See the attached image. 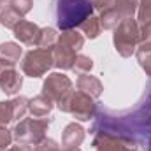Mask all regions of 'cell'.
I'll list each match as a JSON object with an SVG mask.
<instances>
[{"mask_svg": "<svg viewBox=\"0 0 151 151\" xmlns=\"http://www.w3.org/2000/svg\"><path fill=\"white\" fill-rule=\"evenodd\" d=\"M7 151H35V148L30 146V144H16V146L9 148Z\"/></svg>", "mask_w": 151, "mask_h": 151, "instance_id": "obj_29", "label": "cell"}, {"mask_svg": "<svg viewBox=\"0 0 151 151\" xmlns=\"http://www.w3.org/2000/svg\"><path fill=\"white\" fill-rule=\"evenodd\" d=\"M79 28H81V32L84 34V37H88V39H97L100 35V32H102L100 19H99V16H95V14H91L90 18H86V19L79 25Z\"/></svg>", "mask_w": 151, "mask_h": 151, "instance_id": "obj_19", "label": "cell"}, {"mask_svg": "<svg viewBox=\"0 0 151 151\" xmlns=\"http://www.w3.org/2000/svg\"><path fill=\"white\" fill-rule=\"evenodd\" d=\"M0 151H2V150H0Z\"/></svg>", "mask_w": 151, "mask_h": 151, "instance_id": "obj_35", "label": "cell"}, {"mask_svg": "<svg viewBox=\"0 0 151 151\" xmlns=\"http://www.w3.org/2000/svg\"><path fill=\"white\" fill-rule=\"evenodd\" d=\"M139 37H141V34H139L137 19H134V18L123 19L114 28L113 34V44L116 53L123 58H130L139 46Z\"/></svg>", "mask_w": 151, "mask_h": 151, "instance_id": "obj_2", "label": "cell"}, {"mask_svg": "<svg viewBox=\"0 0 151 151\" xmlns=\"http://www.w3.org/2000/svg\"><path fill=\"white\" fill-rule=\"evenodd\" d=\"M51 55H53V67L62 69V70H70L77 56L74 49H70L69 46L62 42H56V46L51 49Z\"/></svg>", "mask_w": 151, "mask_h": 151, "instance_id": "obj_9", "label": "cell"}, {"mask_svg": "<svg viewBox=\"0 0 151 151\" xmlns=\"http://www.w3.org/2000/svg\"><path fill=\"white\" fill-rule=\"evenodd\" d=\"M77 90L79 91H84L86 95L93 97V99H99L104 91V84L99 77L91 74H81L77 79Z\"/></svg>", "mask_w": 151, "mask_h": 151, "instance_id": "obj_12", "label": "cell"}, {"mask_svg": "<svg viewBox=\"0 0 151 151\" xmlns=\"http://www.w3.org/2000/svg\"><path fill=\"white\" fill-rule=\"evenodd\" d=\"M144 151H151V139L148 141V144L144 146Z\"/></svg>", "mask_w": 151, "mask_h": 151, "instance_id": "obj_30", "label": "cell"}, {"mask_svg": "<svg viewBox=\"0 0 151 151\" xmlns=\"http://www.w3.org/2000/svg\"><path fill=\"white\" fill-rule=\"evenodd\" d=\"M25 18H23V14H19L14 7H11V5H5V7H2L0 9V25H4L5 28H12L14 30V27L19 23V21H23Z\"/></svg>", "mask_w": 151, "mask_h": 151, "instance_id": "obj_17", "label": "cell"}, {"mask_svg": "<svg viewBox=\"0 0 151 151\" xmlns=\"http://www.w3.org/2000/svg\"><path fill=\"white\" fill-rule=\"evenodd\" d=\"M11 121H14L12 104H11V100H2L0 102V128H7V125Z\"/></svg>", "mask_w": 151, "mask_h": 151, "instance_id": "obj_23", "label": "cell"}, {"mask_svg": "<svg viewBox=\"0 0 151 151\" xmlns=\"http://www.w3.org/2000/svg\"><path fill=\"white\" fill-rule=\"evenodd\" d=\"M63 151H81V150L79 148H65Z\"/></svg>", "mask_w": 151, "mask_h": 151, "instance_id": "obj_31", "label": "cell"}, {"mask_svg": "<svg viewBox=\"0 0 151 151\" xmlns=\"http://www.w3.org/2000/svg\"><path fill=\"white\" fill-rule=\"evenodd\" d=\"M58 109L62 113L72 114L79 121H90L97 114V102L93 97L77 90V91H72L63 102L58 104Z\"/></svg>", "mask_w": 151, "mask_h": 151, "instance_id": "obj_4", "label": "cell"}, {"mask_svg": "<svg viewBox=\"0 0 151 151\" xmlns=\"http://www.w3.org/2000/svg\"><path fill=\"white\" fill-rule=\"evenodd\" d=\"M58 42L69 46L70 49H74L76 53H77V51H81V47L84 46V35L79 34L76 28H72V30H63V32L58 35Z\"/></svg>", "mask_w": 151, "mask_h": 151, "instance_id": "obj_15", "label": "cell"}, {"mask_svg": "<svg viewBox=\"0 0 151 151\" xmlns=\"http://www.w3.org/2000/svg\"><path fill=\"white\" fill-rule=\"evenodd\" d=\"M21 53H23V49L16 42H2L0 44V62H4V63L16 65L21 58Z\"/></svg>", "mask_w": 151, "mask_h": 151, "instance_id": "obj_14", "label": "cell"}, {"mask_svg": "<svg viewBox=\"0 0 151 151\" xmlns=\"http://www.w3.org/2000/svg\"><path fill=\"white\" fill-rule=\"evenodd\" d=\"M5 2H9V0H0V9H2V5H4Z\"/></svg>", "mask_w": 151, "mask_h": 151, "instance_id": "obj_32", "label": "cell"}, {"mask_svg": "<svg viewBox=\"0 0 151 151\" xmlns=\"http://www.w3.org/2000/svg\"><path fill=\"white\" fill-rule=\"evenodd\" d=\"M23 86V76L16 70V65L0 62V90L5 95H16Z\"/></svg>", "mask_w": 151, "mask_h": 151, "instance_id": "obj_8", "label": "cell"}, {"mask_svg": "<svg viewBox=\"0 0 151 151\" xmlns=\"http://www.w3.org/2000/svg\"><path fill=\"white\" fill-rule=\"evenodd\" d=\"M12 142V130L7 128H0V150L5 151Z\"/></svg>", "mask_w": 151, "mask_h": 151, "instance_id": "obj_28", "label": "cell"}, {"mask_svg": "<svg viewBox=\"0 0 151 151\" xmlns=\"http://www.w3.org/2000/svg\"><path fill=\"white\" fill-rule=\"evenodd\" d=\"M135 56L141 69L148 76H151V44H139L135 49Z\"/></svg>", "mask_w": 151, "mask_h": 151, "instance_id": "obj_20", "label": "cell"}, {"mask_svg": "<svg viewBox=\"0 0 151 151\" xmlns=\"http://www.w3.org/2000/svg\"><path fill=\"white\" fill-rule=\"evenodd\" d=\"M39 32H40V28L37 25L32 23V21H27V19L19 21L14 27V37L18 39L21 44H27V46H35Z\"/></svg>", "mask_w": 151, "mask_h": 151, "instance_id": "obj_10", "label": "cell"}, {"mask_svg": "<svg viewBox=\"0 0 151 151\" xmlns=\"http://www.w3.org/2000/svg\"><path fill=\"white\" fill-rule=\"evenodd\" d=\"M93 7L88 0H53V12L58 28L72 30L79 27L86 18L93 14Z\"/></svg>", "mask_w": 151, "mask_h": 151, "instance_id": "obj_1", "label": "cell"}, {"mask_svg": "<svg viewBox=\"0 0 151 151\" xmlns=\"http://www.w3.org/2000/svg\"><path fill=\"white\" fill-rule=\"evenodd\" d=\"M106 2H107V4H109V2H111V0H106Z\"/></svg>", "mask_w": 151, "mask_h": 151, "instance_id": "obj_34", "label": "cell"}, {"mask_svg": "<svg viewBox=\"0 0 151 151\" xmlns=\"http://www.w3.org/2000/svg\"><path fill=\"white\" fill-rule=\"evenodd\" d=\"M139 44H151V21L139 25Z\"/></svg>", "mask_w": 151, "mask_h": 151, "instance_id": "obj_27", "label": "cell"}, {"mask_svg": "<svg viewBox=\"0 0 151 151\" xmlns=\"http://www.w3.org/2000/svg\"><path fill=\"white\" fill-rule=\"evenodd\" d=\"M93 146L97 151H137L139 144L127 135L99 130L93 134Z\"/></svg>", "mask_w": 151, "mask_h": 151, "instance_id": "obj_6", "label": "cell"}, {"mask_svg": "<svg viewBox=\"0 0 151 151\" xmlns=\"http://www.w3.org/2000/svg\"><path fill=\"white\" fill-rule=\"evenodd\" d=\"M150 93H151V81H150Z\"/></svg>", "mask_w": 151, "mask_h": 151, "instance_id": "obj_33", "label": "cell"}, {"mask_svg": "<svg viewBox=\"0 0 151 151\" xmlns=\"http://www.w3.org/2000/svg\"><path fill=\"white\" fill-rule=\"evenodd\" d=\"M86 130L79 123H69L62 132V146L63 148H79L84 141Z\"/></svg>", "mask_w": 151, "mask_h": 151, "instance_id": "obj_11", "label": "cell"}, {"mask_svg": "<svg viewBox=\"0 0 151 151\" xmlns=\"http://www.w3.org/2000/svg\"><path fill=\"white\" fill-rule=\"evenodd\" d=\"M9 5L14 7L19 14H28L34 7V0H9Z\"/></svg>", "mask_w": 151, "mask_h": 151, "instance_id": "obj_25", "label": "cell"}, {"mask_svg": "<svg viewBox=\"0 0 151 151\" xmlns=\"http://www.w3.org/2000/svg\"><path fill=\"white\" fill-rule=\"evenodd\" d=\"M56 42H58V34H56V30L51 28V27H44V28H40V32H39L35 46H37V47H42V49H53V47L56 46Z\"/></svg>", "mask_w": 151, "mask_h": 151, "instance_id": "obj_18", "label": "cell"}, {"mask_svg": "<svg viewBox=\"0 0 151 151\" xmlns=\"http://www.w3.org/2000/svg\"><path fill=\"white\" fill-rule=\"evenodd\" d=\"M35 151H62L58 142L55 139H49V137H44L37 146H35Z\"/></svg>", "mask_w": 151, "mask_h": 151, "instance_id": "obj_26", "label": "cell"}, {"mask_svg": "<svg viewBox=\"0 0 151 151\" xmlns=\"http://www.w3.org/2000/svg\"><path fill=\"white\" fill-rule=\"evenodd\" d=\"M53 100L49 97H46L44 93H40L37 97H34L28 104V113L32 114L34 118H44L47 114H51L53 111Z\"/></svg>", "mask_w": 151, "mask_h": 151, "instance_id": "obj_13", "label": "cell"}, {"mask_svg": "<svg viewBox=\"0 0 151 151\" xmlns=\"http://www.w3.org/2000/svg\"><path fill=\"white\" fill-rule=\"evenodd\" d=\"M109 5L113 7L123 19H127V18H134V14L137 12L139 0H111ZM109 5H107V7H109Z\"/></svg>", "mask_w": 151, "mask_h": 151, "instance_id": "obj_16", "label": "cell"}, {"mask_svg": "<svg viewBox=\"0 0 151 151\" xmlns=\"http://www.w3.org/2000/svg\"><path fill=\"white\" fill-rule=\"evenodd\" d=\"M49 128V121L42 118H23L14 128H12V139L18 144H30L37 146L46 137V132Z\"/></svg>", "mask_w": 151, "mask_h": 151, "instance_id": "obj_3", "label": "cell"}, {"mask_svg": "<svg viewBox=\"0 0 151 151\" xmlns=\"http://www.w3.org/2000/svg\"><path fill=\"white\" fill-rule=\"evenodd\" d=\"M151 21V0H139L137 5V23H150Z\"/></svg>", "mask_w": 151, "mask_h": 151, "instance_id": "obj_24", "label": "cell"}, {"mask_svg": "<svg viewBox=\"0 0 151 151\" xmlns=\"http://www.w3.org/2000/svg\"><path fill=\"white\" fill-rule=\"evenodd\" d=\"M11 104H12V116H14V119L21 121V119L28 114V104H30V100H28L27 97L18 95V97H14V99L11 100Z\"/></svg>", "mask_w": 151, "mask_h": 151, "instance_id": "obj_21", "label": "cell"}, {"mask_svg": "<svg viewBox=\"0 0 151 151\" xmlns=\"http://www.w3.org/2000/svg\"><path fill=\"white\" fill-rule=\"evenodd\" d=\"M91 69H93V60H91L90 56H86V55H77L70 70H72L74 74L81 76V74H90Z\"/></svg>", "mask_w": 151, "mask_h": 151, "instance_id": "obj_22", "label": "cell"}, {"mask_svg": "<svg viewBox=\"0 0 151 151\" xmlns=\"http://www.w3.org/2000/svg\"><path fill=\"white\" fill-rule=\"evenodd\" d=\"M74 91V84L70 81V77L62 72H53L44 79L42 84V93L46 97H49L56 106L60 102H63L70 93Z\"/></svg>", "mask_w": 151, "mask_h": 151, "instance_id": "obj_7", "label": "cell"}, {"mask_svg": "<svg viewBox=\"0 0 151 151\" xmlns=\"http://www.w3.org/2000/svg\"><path fill=\"white\" fill-rule=\"evenodd\" d=\"M53 67V55L51 49H30L25 53L23 62H21V70L28 77H42L47 74V70Z\"/></svg>", "mask_w": 151, "mask_h": 151, "instance_id": "obj_5", "label": "cell"}]
</instances>
